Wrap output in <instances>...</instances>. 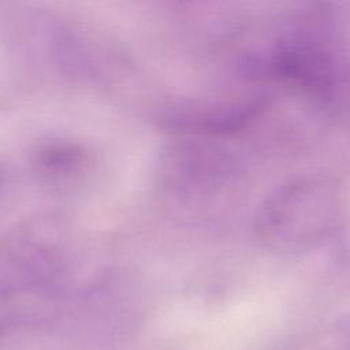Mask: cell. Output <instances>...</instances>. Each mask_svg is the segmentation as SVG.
Returning a JSON list of instances; mask_svg holds the SVG:
<instances>
[{
	"label": "cell",
	"mask_w": 350,
	"mask_h": 350,
	"mask_svg": "<svg viewBox=\"0 0 350 350\" xmlns=\"http://www.w3.org/2000/svg\"><path fill=\"white\" fill-rule=\"evenodd\" d=\"M160 204L187 224H217L234 215L245 201L247 176L230 153L204 145L170 149L154 171Z\"/></svg>",
	"instance_id": "cell-1"
},
{
	"label": "cell",
	"mask_w": 350,
	"mask_h": 350,
	"mask_svg": "<svg viewBox=\"0 0 350 350\" xmlns=\"http://www.w3.org/2000/svg\"><path fill=\"white\" fill-rule=\"evenodd\" d=\"M346 215L343 187L331 178L309 176L286 183L258 206L253 232L276 254H297L329 238Z\"/></svg>",
	"instance_id": "cell-2"
},
{
	"label": "cell",
	"mask_w": 350,
	"mask_h": 350,
	"mask_svg": "<svg viewBox=\"0 0 350 350\" xmlns=\"http://www.w3.org/2000/svg\"><path fill=\"white\" fill-rule=\"evenodd\" d=\"M37 178L56 190L79 186L88 175L86 157L71 148H51L41 152L34 163Z\"/></svg>",
	"instance_id": "cell-3"
}]
</instances>
